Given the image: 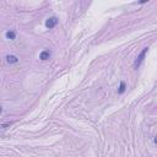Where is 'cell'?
<instances>
[{"label": "cell", "mask_w": 157, "mask_h": 157, "mask_svg": "<svg viewBox=\"0 0 157 157\" xmlns=\"http://www.w3.org/2000/svg\"><path fill=\"white\" fill-rule=\"evenodd\" d=\"M147 52H149V48L146 47V48L142 49V52H141L139 55H137L136 60L134 62V69H136V70H137V69H139V66H140L141 64H142V62H144V59H145V57H146Z\"/></svg>", "instance_id": "6da1fadb"}, {"label": "cell", "mask_w": 157, "mask_h": 157, "mask_svg": "<svg viewBox=\"0 0 157 157\" xmlns=\"http://www.w3.org/2000/svg\"><path fill=\"white\" fill-rule=\"evenodd\" d=\"M57 25H58V18L55 16L49 17L48 20L45 21V27H47V28H54Z\"/></svg>", "instance_id": "7a4b0ae2"}, {"label": "cell", "mask_w": 157, "mask_h": 157, "mask_svg": "<svg viewBox=\"0 0 157 157\" xmlns=\"http://www.w3.org/2000/svg\"><path fill=\"white\" fill-rule=\"evenodd\" d=\"M50 55H52V53H50L49 50H43V52H41V54H39V59L42 62H45L50 58Z\"/></svg>", "instance_id": "3957f363"}, {"label": "cell", "mask_w": 157, "mask_h": 157, "mask_svg": "<svg viewBox=\"0 0 157 157\" xmlns=\"http://www.w3.org/2000/svg\"><path fill=\"white\" fill-rule=\"evenodd\" d=\"M6 62L9 64H16L18 62V58L16 57V55H7V57H6Z\"/></svg>", "instance_id": "277c9868"}, {"label": "cell", "mask_w": 157, "mask_h": 157, "mask_svg": "<svg viewBox=\"0 0 157 157\" xmlns=\"http://www.w3.org/2000/svg\"><path fill=\"white\" fill-rule=\"evenodd\" d=\"M125 90H127V84H125V81H122L120 85H119V89H118V93L123 95L124 92H125Z\"/></svg>", "instance_id": "5b68a950"}, {"label": "cell", "mask_w": 157, "mask_h": 157, "mask_svg": "<svg viewBox=\"0 0 157 157\" xmlns=\"http://www.w3.org/2000/svg\"><path fill=\"white\" fill-rule=\"evenodd\" d=\"M5 37H6L7 39H15V38H16V32L12 31V30L7 31L6 33H5Z\"/></svg>", "instance_id": "8992f818"}, {"label": "cell", "mask_w": 157, "mask_h": 157, "mask_svg": "<svg viewBox=\"0 0 157 157\" xmlns=\"http://www.w3.org/2000/svg\"><path fill=\"white\" fill-rule=\"evenodd\" d=\"M11 124H12L11 122H9V123H5V124H3V125H1V128H3V129H6L7 127H10Z\"/></svg>", "instance_id": "52a82bcc"}, {"label": "cell", "mask_w": 157, "mask_h": 157, "mask_svg": "<svg viewBox=\"0 0 157 157\" xmlns=\"http://www.w3.org/2000/svg\"><path fill=\"white\" fill-rule=\"evenodd\" d=\"M155 144H157V136L155 137Z\"/></svg>", "instance_id": "ba28073f"}]
</instances>
